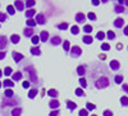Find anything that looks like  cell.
<instances>
[{"label":"cell","mask_w":128,"mask_h":116,"mask_svg":"<svg viewBox=\"0 0 128 116\" xmlns=\"http://www.w3.org/2000/svg\"><path fill=\"white\" fill-rule=\"evenodd\" d=\"M109 84H110V81H109L108 78H106V76H101V78H99L98 80L95 81V87L98 89H105V88L109 87Z\"/></svg>","instance_id":"obj_1"},{"label":"cell","mask_w":128,"mask_h":116,"mask_svg":"<svg viewBox=\"0 0 128 116\" xmlns=\"http://www.w3.org/2000/svg\"><path fill=\"white\" fill-rule=\"evenodd\" d=\"M26 71L28 72V76H30V79H31V83L32 84H38V78H37V75H36V71H35V68L32 67V66H27L26 67Z\"/></svg>","instance_id":"obj_2"},{"label":"cell","mask_w":128,"mask_h":116,"mask_svg":"<svg viewBox=\"0 0 128 116\" xmlns=\"http://www.w3.org/2000/svg\"><path fill=\"white\" fill-rule=\"evenodd\" d=\"M19 103V98H4L3 103H2V107H8V106H16V104Z\"/></svg>","instance_id":"obj_3"},{"label":"cell","mask_w":128,"mask_h":116,"mask_svg":"<svg viewBox=\"0 0 128 116\" xmlns=\"http://www.w3.org/2000/svg\"><path fill=\"white\" fill-rule=\"evenodd\" d=\"M69 52H70V56H72V58H77V57H80V56L82 54V49H81L78 45H74V47H72V49H70Z\"/></svg>","instance_id":"obj_4"},{"label":"cell","mask_w":128,"mask_h":116,"mask_svg":"<svg viewBox=\"0 0 128 116\" xmlns=\"http://www.w3.org/2000/svg\"><path fill=\"white\" fill-rule=\"evenodd\" d=\"M109 66H110V68H112V70H114V71H118V70L120 68V63H119V61L113 59V61L109 63Z\"/></svg>","instance_id":"obj_5"},{"label":"cell","mask_w":128,"mask_h":116,"mask_svg":"<svg viewBox=\"0 0 128 116\" xmlns=\"http://www.w3.org/2000/svg\"><path fill=\"white\" fill-rule=\"evenodd\" d=\"M35 21H36V23H37V25H45V23H46V18H45V16H44V14H41V13L36 16V19H35Z\"/></svg>","instance_id":"obj_6"},{"label":"cell","mask_w":128,"mask_h":116,"mask_svg":"<svg viewBox=\"0 0 128 116\" xmlns=\"http://www.w3.org/2000/svg\"><path fill=\"white\" fill-rule=\"evenodd\" d=\"M6 45H8V37L2 35V36H0V50L5 49V48H6Z\"/></svg>","instance_id":"obj_7"},{"label":"cell","mask_w":128,"mask_h":116,"mask_svg":"<svg viewBox=\"0 0 128 116\" xmlns=\"http://www.w3.org/2000/svg\"><path fill=\"white\" fill-rule=\"evenodd\" d=\"M34 32H35V28H31V27H26L23 30V34L26 37H32L34 36Z\"/></svg>","instance_id":"obj_8"},{"label":"cell","mask_w":128,"mask_h":116,"mask_svg":"<svg viewBox=\"0 0 128 116\" xmlns=\"http://www.w3.org/2000/svg\"><path fill=\"white\" fill-rule=\"evenodd\" d=\"M123 25H124V19L122 18V17H118L115 21H114V26L116 27V28H120V27H123Z\"/></svg>","instance_id":"obj_9"},{"label":"cell","mask_w":128,"mask_h":116,"mask_svg":"<svg viewBox=\"0 0 128 116\" xmlns=\"http://www.w3.org/2000/svg\"><path fill=\"white\" fill-rule=\"evenodd\" d=\"M84 21H86V16H84L83 13H77L76 14V22H78V23H83Z\"/></svg>","instance_id":"obj_10"},{"label":"cell","mask_w":128,"mask_h":116,"mask_svg":"<svg viewBox=\"0 0 128 116\" xmlns=\"http://www.w3.org/2000/svg\"><path fill=\"white\" fill-rule=\"evenodd\" d=\"M66 103H67L68 110H70V111H73V110H76V108H77V103H76V102H73V101H70V99H68Z\"/></svg>","instance_id":"obj_11"},{"label":"cell","mask_w":128,"mask_h":116,"mask_svg":"<svg viewBox=\"0 0 128 116\" xmlns=\"http://www.w3.org/2000/svg\"><path fill=\"white\" fill-rule=\"evenodd\" d=\"M48 39H49V32H48V31H41V34H40V41L45 43V41H48Z\"/></svg>","instance_id":"obj_12"},{"label":"cell","mask_w":128,"mask_h":116,"mask_svg":"<svg viewBox=\"0 0 128 116\" xmlns=\"http://www.w3.org/2000/svg\"><path fill=\"white\" fill-rule=\"evenodd\" d=\"M14 8H16V10H23V9H24V4H23V2H20V0H16Z\"/></svg>","instance_id":"obj_13"},{"label":"cell","mask_w":128,"mask_h":116,"mask_svg":"<svg viewBox=\"0 0 128 116\" xmlns=\"http://www.w3.org/2000/svg\"><path fill=\"white\" fill-rule=\"evenodd\" d=\"M24 57H23V54L22 53H18V52H13V59L16 61V62H20Z\"/></svg>","instance_id":"obj_14"},{"label":"cell","mask_w":128,"mask_h":116,"mask_svg":"<svg viewBox=\"0 0 128 116\" xmlns=\"http://www.w3.org/2000/svg\"><path fill=\"white\" fill-rule=\"evenodd\" d=\"M22 78H23V75H22V72H20V71H17V72H14L13 75H12V79H13L14 81L22 80Z\"/></svg>","instance_id":"obj_15"},{"label":"cell","mask_w":128,"mask_h":116,"mask_svg":"<svg viewBox=\"0 0 128 116\" xmlns=\"http://www.w3.org/2000/svg\"><path fill=\"white\" fill-rule=\"evenodd\" d=\"M3 85L6 88V89H12L13 87H14V83L12 81V80H9V79H6L5 81H3Z\"/></svg>","instance_id":"obj_16"},{"label":"cell","mask_w":128,"mask_h":116,"mask_svg":"<svg viewBox=\"0 0 128 116\" xmlns=\"http://www.w3.org/2000/svg\"><path fill=\"white\" fill-rule=\"evenodd\" d=\"M50 41H51L52 45H59V44H62V37H59V36H52Z\"/></svg>","instance_id":"obj_17"},{"label":"cell","mask_w":128,"mask_h":116,"mask_svg":"<svg viewBox=\"0 0 128 116\" xmlns=\"http://www.w3.org/2000/svg\"><path fill=\"white\" fill-rule=\"evenodd\" d=\"M49 106H50V108H58L60 106V103H59L58 99H51L50 103H49Z\"/></svg>","instance_id":"obj_18"},{"label":"cell","mask_w":128,"mask_h":116,"mask_svg":"<svg viewBox=\"0 0 128 116\" xmlns=\"http://www.w3.org/2000/svg\"><path fill=\"white\" fill-rule=\"evenodd\" d=\"M31 54H34V56H41V49L37 48V47H34V48H31Z\"/></svg>","instance_id":"obj_19"},{"label":"cell","mask_w":128,"mask_h":116,"mask_svg":"<svg viewBox=\"0 0 128 116\" xmlns=\"http://www.w3.org/2000/svg\"><path fill=\"white\" fill-rule=\"evenodd\" d=\"M48 94H49L50 97H52V98H56V97L59 96V93H58L56 89H49V90H48Z\"/></svg>","instance_id":"obj_20"},{"label":"cell","mask_w":128,"mask_h":116,"mask_svg":"<svg viewBox=\"0 0 128 116\" xmlns=\"http://www.w3.org/2000/svg\"><path fill=\"white\" fill-rule=\"evenodd\" d=\"M10 41H12L13 44H18L19 41H20V37H19V35H17V34L12 35V36H10Z\"/></svg>","instance_id":"obj_21"},{"label":"cell","mask_w":128,"mask_h":116,"mask_svg":"<svg viewBox=\"0 0 128 116\" xmlns=\"http://www.w3.org/2000/svg\"><path fill=\"white\" fill-rule=\"evenodd\" d=\"M22 115V108L20 107H16L12 110V116H20Z\"/></svg>","instance_id":"obj_22"},{"label":"cell","mask_w":128,"mask_h":116,"mask_svg":"<svg viewBox=\"0 0 128 116\" xmlns=\"http://www.w3.org/2000/svg\"><path fill=\"white\" fill-rule=\"evenodd\" d=\"M82 41H83L84 44H87V45H88V44H91L92 41H94V39H92V36H90V35H86V36H83Z\"/></svg>","instance_id":"obj_23"},{"label":"cell","mask_w":128,"mask_h":116,"mask_svg":"<svg viewBox=\"0 0 128 116\" xmlns=\"http://www.w3.org/2000/svg\"><path fill=\"white\" fill-rule=\"evenodd\" d=\"M4 96H5V98H13L14 97V92L12 89H6L4 92Z\"/></svg>","instance_id":"obj_24"},{"label":"cell","mask_w":128,"mask_h":116,"mask_svg":"<svg viewBox=\"0 0 128 116\" xmlns=\"http://www.w3.org/2000/svg\"><path fill=\"white\" fill-rule=\"evenodd\" d=\"M36 14V10L35 9H28V10H26V17L30 19V18H32Z\"/></svg>","instance_id":"obj_25"},{"label":"cell","mask_w":128,"mask_h":116,"mask_svg":"<svg viewBox=\"0 0 128 116\" xmlns=\"http://www.w3.org/2000/svg\"><path fill=\"white\" fill-rule=\"evenodd\" d=\"M37 93H38V90H37L36 88L31 89V90L28 92V98H35V97L37 96Z\"/></svg>","instance_id":"obj_26"},{"label":"cell","mask_w":128,"mask_h":116,"mask_svg":"<svg viewBox=\"0 0 128 116\" xmlns=\"http://www.w3.org/2000/svg\"><path fill=\"white\" fill-rule=\"evenodd\" d=\"M77 73L82 78L84 73H86V68H84V66H78V67H77Z\"/></svg>","instance_id":"obj_27"},{"label":"cell","mask_w":128,"mask_h":116,"mask_svg":"<svg viewBox=\"0 0 128 116\" xmlns=\"http://www.w3.org/2000/svg\"><path fill=\"white\" fill-rule=\"evenodd\" d=\"M114 10H115L116 13H124V12H126L124 7H123V5H118V4H116V5L114 7Z\"/></svg>","instance_id":"obj_28"},{"label":"cell","mask_w":128,"mask_h":116,"mask_svg":"<svg viewBox=\"0 0 128 116\" xmlns=\"http://www.w3.org/2000/svg\"><path fill=\"white\" fill-rule=\"evenodd\" d=\"M6 10H8V14H10V16H14V13H16L14 5H8L6 7Z\"/></svg>","instance_id":"obj_29"},{"label":"cell","mask_w":128,"mask_h":116,"mask_svg":"<svg viewBox=\"0 0 128 116\" xmlns=\"http://www.w3.org/2000/svg\"><path fill=\"white\" fill-rule=\"evenodd\" d=\"M36 25H37V23H36V21H35V19H32V18L27 19V26H28V27L35 28V26H36Z\"/></svg>","instance_id":"obj_30"},{"label":"cell","mask_w":128,"mask_h":116,"mask_svg":"<svg viewBox=\"0 0 128 116\" xmlns=\"http://www.w3.org/2000/svg\"><path fill=\"white\" fill-rule=\"evenodd\" d=\"M76 96H77V97H84V96H86V93L83 92L82 88H77V89H76Z\"/></svg>","instance_id":"obj_31"},{"label":"cell","mask_w":128,"mask_h":116,"mask_svg":"<svg viewBox=\"0 0 128 116\" xmlns=\"http://www.w3.org/2000/svg\"><path fill=\"white\" fill-rule=\"evenodd\" d=\"M120 104H122L123 107H127V106H128V97L123 96V97L120 98Z\"/></svg>","instance_id":"obj_32"},{"label":"cell","mask_w":128,"mask_h":116,"mask_svg":"<svg viewBox=\"0 0 128 116\" xmlns=\"http://www.w3.org/2000/svg\"><path fill=\"white\" fill-rule=\"evenodd\" d=\"M3 73L5 76H10V75H13V70L10 68V67H5V70L3 71Z\"/></svg>","instance_id":"obj_33"},{"label":"cell","mask_w":128,"mask_h":116,"mask_svg":"<svg viewBox=\"0 0 128 116\" xmlns=\"http://www.w3.org/2000/svg\"><path fill=\"white\" fill-rule=\"evenodd\" d=\"M31 41H32V44L37 45V44L40 43V36H36V35H34V36L31 37Z\"/></svg>","instance_id":"obj_34"},{"label":"cell","mask_w":128,"mask_h":116,"mask_svg":"<svg viewBox=\"0 0 128 116\" xmlns=\"http://www.w3.org/2000/svg\"><path fill=\"white\" fill-rule=\"evenodd\" d=\"M123 80H124V79H123V75H116V76L114 78V81H115L116 84H122Z\"/></svg>","instance_id":"obj_35"},{"label":"cell","mask_w":128,"mask_h":116,"mask_svg":"<svg viewBox=\"0 0 128 116\" xmlns=\"http://www.w3.org/2000/svg\"><path fill=\"white\" fill-rule=\"evenodd\" d=\"M95 108H96V106H95L94 103H91V102L86 103V110H87V111H94Z\"/></svg>","instance_id":"obj_36"},{"label":"cell","mask_w":128,"mask_h":116,"mask_svg":"<svg viewBox=\"0 0 128 116\" xmlns=\"http://www.w3.org/2000/svg\"><path fill=\"white\" fill-rule=\"evenodd\" d=\"M56 27H58L59 30H67V28L69 27V25H68L67 22H63V23H59Z\"/></svg>","instance_id":"obj_37"},{"label":"cell","mask_w":128,"mask_h":116,"mask_svg":"<svg viewBox=\"0 0 128 116\" xmlns=\"http://www.w3.org/2000/svg\"><path fill=\"white\" fill-rule=\"evenodd\" d=\"M83 31L86 34H90V32H92V26L91 25H84V27H83Z\"/></svg>","instance_id":"obj_38"},{"label":"cell","mask_w":128,"mask_h":116,"mask_svg":"<svg viewBox=\"0 0 128 116\" xmlns=\"http://www.w3.org/2000/svg\"><path fill=\"white\" fill-rule=\"evenodd\" d=\"M63 49L66 50V52L70 50V44H69V41H64V43H63Z\"/></svg>","instance_id":"obj_39"},{"label":"cell","mask_w":128,"mask_h":116,"mask_svg":"<svg viewBox=\"0 0 128 116\" xmlns=\"http://www.w3.org/2000/svg\"><path fill=\"white\" fill-rule=\"evenodd\" d=\"M80 84H81L82 89L87 87V81H86V79H84V78H81V79H80Z\"/></svg>","instance_id":"obj_40"},{"label":"cell","mask_w":128,"mask_h":116,"mask_svg":"<svg viewBox=\"0 0 128 116\" xmlns=\"http://www.w3.org/2000/svg\"><path fill=\"white\" fill-rule=\"evenodd\" d=\"M96 39H99V40H104V39H105V34L102 32V31H99V32L96 34Z\"/></svg>","instance_id":"obj_41"},{"label":"cell","mask_w":128,"mask_h":116,"mask_svg":"<svg viewBox=\"0 0 128 116\" xmlns=\"http://www.w3.org/2000/svg\"><path fill=\"white\" fill-rule=\"evenodd\" d=\"M70 31H72L73 35H77V34L80 32V27H78V26H72V30H70Z\"/></svg>","instance_id":"obj_42"},{"label":"cell","mask_w":128,"mask_h":116,"mask_svg":"<svg viewBox=\"0 0 128 116\" xmlns=\"http://www.w3.org/2000/svg\"><path fill=\"white\" fill-rule=\"evenodd\" d=\"M78 115H80V116H88V111H87L86 108H82V110H80Z\"/></svg>","instance_id":"obj_43"},{"label":"cell","mask_w":128,"mask_h":116,"mask_svg":"<svg viewBox=\"0 0 128 116\" xmlns=\"http://www.w3.org/2000/svg\"><path fill=\"white\" fill-rule=\"evenodd\" d=\"M108 39L109 40H114L115 39V32H113V31H108Z\"/></svg>","instance_id":"obj_44"},{"label":"cell","mask_w":128,"mask_h":116,"mask_svg":"<svg viewBox=\"0 0 128 116\" xmlns=\"http://www.w3.org/2000/svg\"><path fill=\"white\" fill-rule=\"evenodd\" d=\"M101 49H102V50H109V49H110V45H109L108 43H102V44H101Z\"/></svg>","instance_id":"obj_45"},{"label":"cell","mask_w":128,"mask_h":116,"mask_svg":"<svg viewBox=\"0 0 128 116\" xmlns=\"http://www.w3.org/2000/svg\"><path fill=\"white\" fill-rule=\"evenodd\" d=\"M87 17H88V19H91V21H96V14L92 13V12H90V13L87 14Z\"/></svg>","instance_id":"obj_46"},{"label":"cell","mask_w":128,"mask_h":116,"mask_svg":"<svg viewBox=\"0 0 128 116\" xmlns=\"http://www.w3.org/2000/svg\"><path fill=\"white\" fill-rule=\"evenodd\" d=\"M26 5H27V8H30V9H32V7L35 5V2L34 0H28V2L26 3Z\"/></svg>","instance_id":"obj_47"},{"label":"cell","mask_w":128,"mask_h":116,"mask_svg":"<svg viewBox=\"0 0 128 116\" xmlns=\"http://www.w3.org/2000/svg\"><path fill=\"white\" fill-rule=\"evenodd\" d=\"M6 21V14L5 13H0V22H4Z\"/></svg>","instance_id":"obj_48"},{"label":"cell","mask_w":128,"mask_h":116,"mask_svg":"<svg viewBox=\"0 0 128 116\" xmlns=\"http://www.w3.org/2000/svg\"><path fill=\"white\" fill-rule=\"evenodd\" d=\"M102 115H104V116H113V112H112L110 110H105V111L102 112Z\"/></svg>","instance_id":"obj_49"},{"label":"cell","mask_w":128,"mask_h":116,"mask_svg":"<svg viewBox=\"0 0 128 116\" xmlns=\"http://www.w3.org/2000/svg\"><path fill=\"white\" fill-rule=\"evenodd\" d=\"M22 85H23V88H24V89H28V88H30V85H31V83H30V81H23Z\"/></svg>","instance_id":"obj_50"},{"label":"cell","mask_w":128,"mask_h":116,"mask_svg":"<svg viewBox=\"0 0 128 116\" xmlns=\"http://www.w3.org/2000/svg\"><path fill=\"white\" fill-rule=\"evenodd\" d=\"M58 115H59V111H58V110H54V111H51V112H50L49 116H58Z\"/></svg>","instance_id":"obj_51"},{"label":"cell","mask_w":128,"mask_h":116,"mask_svg":"<svg viewBox=\"0 0 128 116\" xmlns=\"http://www.w3.org/2000/svg\"><path fill=\"white\" fill-rule=\"evenodd\" d=\"M122 88H123V90H124L126 93H128V85H127V84H123Z\"/></svg>","instance_id":"obj_52"},{"label":"cell","mask_w":128,"mask_h":116,"mask_svg":"<svg viewBox=\"0 0 128 116\" xmlns=\"http://www.w3.org/2000/svg\"><path fill=\"white\" fill-rule=\"evenodd\" d=\"M5 58V52H0V59H4Z\"/></svg>","instance_id":"obj_53"},{"label":"cell","mask_w":128,"mask_h":116,"mask_svg":"<svg viewBox=\"0 0 128 116\" xmlns=\"http://www.w3.org/2000/svg\"><path fill=\"white\" fill-rule=\"evenodd\" d=\"M123 32H124V35H127V36H128V26H126V27H124Z\"/></svg>","instance_id":"obj_54"},{"label":"cell","mask_w":128,"mask_h":116,"mask_svg":"<svg viewBox=\"0 0 128 116\" xmlns=\"http://www.w3.org/2000/svg\"><path fill=\"white\" fill-rule=\"evenodd\" d=\"M92 4H94V5H99V4H100V2H99V0H94Z\"/></svg>","instance_id":"obj_55"},{"label":"cell","mask_w":128,"mask_h":116,"mask_svg":"<svg viewBox=\"0 0 128 116\" xmlns=\"http://www.w3.org/2000/svg\"><path fill=\"white\" fill-rule=\"evenodd\" d=\"M99 57H100V59H105V58H106V56H105V54H100Z\"/></svg>","instance_id":"obj_56"},{"label":"cell","mask_w":128,"mask_h":116,"mask_svg":"<svg viewBox=\"0 0 128 116\" xmlns=\"http://www.w3.org/2000/svg\"><path fill=\"white\" fill-rule=\"evenodd\" d=\"M124 5H127V7H128V0H124Z\"/></svg>","instance_id":"obj_57"},{"label":"cell","mask_w":128,"mask_h":116,"mask_svg":"<svg viewBox=\"0 0 128 116\" xmlns=\"http://www.w3.org/2000/svg\"><path fill=\"white\" fill-rule=\"evenodd\" d=\"M2 75H3V71H2V70H0V78H2Z\"/></svg>","instance_id":"obj_58"},{"label":"cell","mask_w":128,"mask_h":116,"mask_svg":"<svg viewBox=\"0 0 128 116\" xmlns=\"http://www.w3.org/2000/svg\"><path fill=\"white\" fill-rule=\"evenodd\" d=\"M2 85H3V83H2V81H0V88H2Z\"/></svg>","instance_id":"obj_59"},{"label":"cell","mask_w":128,"mask_h":116,"mask_svg":"<svg viewBox=\"0 0 128 116\" xmlns=\"http://www.w3.org/2000/svg\"><path fill=\"white\" fill-rule=\"evenodd\" d=\"M91 116H96V115H91Z\"/></svg>","instance_id":"obj_60"}]
</instances>
